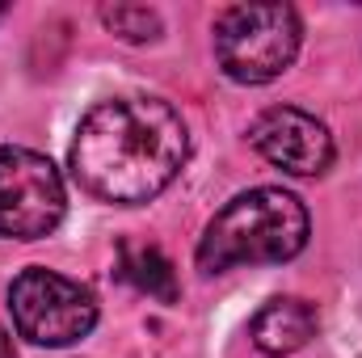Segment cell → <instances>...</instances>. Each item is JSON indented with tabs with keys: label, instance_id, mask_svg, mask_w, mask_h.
I'll return each instance as SVG.
<instances>
[{
	"label": "cell",
	"instance_id": "obj_1",
	"mask_svg": "<svg viewBox=\"0 0 362 358\" xmlns=\"http://www.w3.org/2000/svg\"><path fill=\"white\" fill-rule=\"evenodd\" d=\"M189 156L185 118L148 93H122L97 101L72 139V178L93 198L114 207L152 202L169 190Z\"/></svg>",
	"mask_w": 362,
	"mask_h": 358
},
{
	"label": "cell",
	"instance_id": "obj_2",
	"mask_svg": "<svg viewBox=\"0 0 362 358\" xmlns=\"http://www.w3.org/2000/svg\"><path fill=\"white\" fill-rule=\"evenodd\" d=\"M308 245V211L291 190L257 185L236 194L202 232L198 270L223 274L232 266H282Z\"/></svg>",
	"mask_w": 362,
	"mask_h": 358
},
{
	"label": "cell",
	"instance_id": "obj_3",
	"mask_svg": "<svg viewBox=\"0 0 362 358\" xmlns=\"http://www.w3.org/2000/svg\"><path fill=\"white\" fill-rule=\"evenodd\" d=\"M299 13L291 4H232L215 17V59L240 85H270L299 55Z\"/></svg>",
	"mask_w": 362,
	"mask_h": 358
},
{
	"label": "cell",
	"instance_id": "obj_4",
	"mask_svg": "<svg viewBox=\"0 0 362 358\" xmlns=\"http://www.w3.org/2000/svg\"><path fill=\"white\" fill-rule=\"evenodd\" d=\"M8 312L17 333L34 346H72L97 325V299L89 287L42 266H30L13 278Z\"/></svg>",
	"mask_w": 362,
	"mask_h": 358
},
{
	"label": "cell",
	"instance_id": "obj_5",
	"mask_svg": "<svg viewBox=\"0 0 362 358\" xmlns=\"http://www.w3.org/2000/svg\"><path fill=\"white\" fill-rule=\"evenodd\" d=\"M68 194L59 169L30 148H0V241H42L64 224Z\"/></svg>",
	"mask_w": 362,
	"mask_h": 358
},
{
	"label": "cell",
	"instance_id": "obj_6",
	"mask_svg": "<svg viewBox=\"0 0 362 358\" xmlns=\"http://www.w3.org/2000/svg\"><path fill=\"white\" fill-rule=\"evenodd\" d=\"M249 144L291 178H320L333 165V135L329 127L295 105H274L249 127Z\"/></svg>",
	"mask_w": 362,
	"mask_h": 358
},
{
	"label": "cell",
	"instance_id": "obj_7",
	"mask_svg": "<svg viewBox=\"0 0 362 358\" xmlns=\"http://www.w3.org/2000/svg\"><path fill=\"white\" fill-rule=\"evenodd\" d=\"M320 329V316L308 299L299 295H274L270 304H262V312L249 325V337L262 354L270 358H286L295 350H303Z\"/></svg>",
	"mask_w": 362,
	"mask_h": 358
},
{
	"label": "cell",
	"instance_id": "obj_8",
	"mask_svg": "<svg viewBox=\"0 0 362 358\" xmlns=\"http://www.w3.org/2000/svg\"><path fill=\"white\" fill-rule=\"evenodd\" d=\"M118 278L127 287H135L139 295H148V299H160V304L177 299V270L156 245L122 241L118 245Z\"/></svg>",
	"mask_w": 362,
	"mask_h": 358
},
{
	"label": "cell",
	"instance_id": "obj_9",
	"mask_svg": "<svg viewBox=\"0 0 362 358\" xmlns=\"http://www.w3.org/2000/svg\"><path fill=\"white\" fill-rule=\"evenodd\" d=\"M101 21L110 34H118L122 42H156L160 38V13L148 4H105Z\"/></svg>",
	"mask_w": 362,
	"mask_h": 358
},
{
	"label": "cell",
	"instance_id": "obj_10",
	"mask_svg": "<svg viewBox=\"0 0 362 358\" xmlns=\"http://www.w3.org/2000/svg\"><path fill=\"white\" fill-rule=\"evenodd\" d=\"M0 358H17V346H13L8 329H0Z\"/></svg>",
	"mask_w": 362,
	"mask_h": 358
},
{
	"label": "cell",
	"instance_id": "obj_11",
	"mask_svg": "<svg viewBox=\"0 0 362 358\" xmlns=\"http://www.w3.org/2000/svg\"><path fill=\"white\" fill-rule=\"evenodd\" d=\"M4 13H8V4H0V21H4Z\"/></svg>",
	"mask_w": 362,
	"mask_h": 358
}]
</instances>
